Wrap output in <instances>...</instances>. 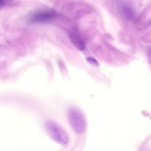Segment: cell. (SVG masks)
Instances as JSON below:
<instances>
[{
    "label": "cell",
    "mask_w": 151,
    "mask_h": 151,
    "mask_svg": "<svg viewBox=\"0 0 151 151\" xmlns=\"http://www.w3.org/2000/svg\"><path fill=\"white\" fill-rule=\"evenodd\" d=\"M87 61H88V63H90L91 64H93L94 65L97 66V65H99V63L97 62V61L93 57H87Z\"/></svg>",
    "instance_id": "6"
},
{
    "label": "cell",
    "mask_w": 151,
    "mask_h": 151,
    "mask_svg": "<svg viewBox=\"0 0 151 151\" xmlns=\"http://www.w3.org/2000/svg\"><path fill=\"white\" fill-rule=\"evenodd\" d=\"M56 15L54 11L51 10H42L37 11L31 17V21L33 22H47L52 19Z\"/></svg>",
    "instance_id": "3"
},
{
    "label": "cell",
    "mask_w": 151,
    "mask_h": 151,
    "mask_svg": "<svg viewBox=\"0 0 151 151\" xmlns=\"http://www.w3.org/2000/svg\"><path fill=\"white\" fill-rule=\"evenodd\" d=\"M122 11L124 14V15L126 16V18H127L128 19H132L134 18V12L132 10V9L131 8H130L128 6H124L122 8Z\"/></svg>",
    "instance_id": "5"
},
{
    "label": "cell",
    "mask_w": 151,
    "mask_h": 151,
    "mask_svg": "<svg viewBox=\"0 0 151 151\" xmlns=\"http://www.w3.org/2000/svg\"><path fill=\"white\" fill-rule=\"evenodd\" d=\"M147 59H148V61L149 63L150 64V65L151 66V48H150L147 52Z\"/></svg>",
    "instance_id": "7"
},
{
    "label": "cell",
    "mask_w": 151,
    "mask_h": 151,
    "mask_svg": "<svg viewBox=\"0 0 151 151\" xmlns=\"http://www.w3.org/2000/svg\"><path fill=\"white\" fill-rule=\"evenodd\" d=\"M67 115L72 129L78 134L84 133L87 128V122L83 113L77 108H70Z\"/></svg>",
    "instance_id": "1"
},
{
    "label": "cell",
    "mask_w": 151,
    "mask_h": 151,
    "mask_svg": "<svg viewBox=\"0 0 151 151\" xmlns=\"http://www.w3.org/2000/svg\"><path fill=\"white\" fill-rule=\"evenodd\" d=\"M70 38L71 40V41L73 44V45L77 48L78 50L80 51H83L86 48L85 43L83 41V40L77 34L72 32L70 34Z\"/></svg>",
    "instance_id": "4"
},
{
    "label": "cell",
    "mask_w": 151,
    "mask_h": 151,
    "mask_svg": "<svg viewBox=\"0 0 151 151\" xmlns=\"http://www.w3.org/2000/svg\"><path fill=\"white\" fill-rule=\"evenodd\" d=\"M45 127L50 136L57 143L65 146L69 142V136L67 132L58 123L54 121L47 122Z\"/></svg>",
    "instance_id": "2"
},
{
    "label": "cell",
    "mask_w": 151,
    "mask_h": 151,
    "mask_svg": "<svg viewBox=\"0 0 151 151\" xmlns=\"http://www.w3.org/2000/svg\"><path fill=\"white\" fill-rule=\"evenodd\" d=\"M5 5V1L4 0H0V9L2 8Z\"/></svg>",
    "instance_id": "8"
}]
</instances>
